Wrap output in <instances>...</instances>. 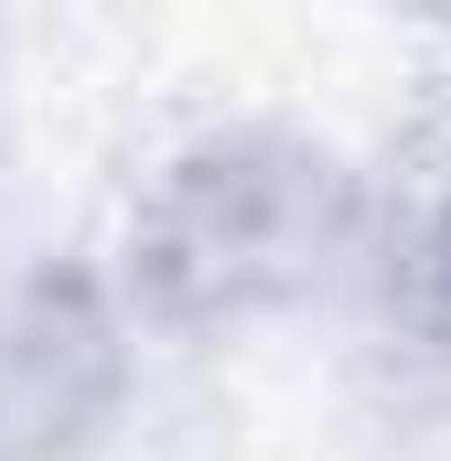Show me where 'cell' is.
Instances as JSON below:
<instances>
[{
    "mask_svg": "<svg viewBox=\"0 0 451 461\" xmlns=\"http://www.w3.org/2000/svg\"><path fill=\"white\" fill-rule=\"evenodd\" d=\"M365 172L290 118H205L161 140L97 247L140 344H226L354 279Z\"/></svg>",
    "mask_w": 451,
    "mask_h": 461,
    "instance_id": "6da1fadb",
    "label": "cell"
},
{
    "mask_svg": "<svg viewBox=\"0 0 451 461\" xmlns=\"http://www.w3.org/2000/svg\"><path fill=\"white\" fill-rule=\"evenodd\" d=\"M344 290L387 386L451 419V76H430V97L365 172V236Z\"/></svg>",
    "mask_w": 451,
    "mask_h": 461,
    "instance_id": "7a4b0ae2",
    "label": "cell"
},
{
    "mask_svg": "<svg viewBox=\"0 0 451 461\" xmlns=\"http://www.w3.org/2000/svg\"><path fill=\"white\" fill-rule=\"evenodd\" d=\"M140 322L97 258H43L0 290V461H76L129 397Z\"/></svg>",
    "mask_w": 451,
    "mask_h": 461,
    "instance_id": "3957f363",
    "label": "cell"
}]
</instances>
